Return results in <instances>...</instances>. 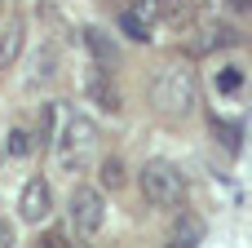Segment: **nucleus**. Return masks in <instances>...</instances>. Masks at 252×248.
I'll return each mask as SVG.
<instances>
[{
  "label": "nucleus",
  "mask_w": 252,
  "mask_h": 248,
  "mask_svg": "<svg viewBox=\"0 0 252 248\" xmlns=\"http://www.w3.org/2000/svg\"><path fill=\"white\" fill-rule=\"evenodd\" d=\"M208 89H213L217 102H239L244 89H248V71H244V62H217L213 75H208Z\"/></svg>",
  "instance_id": "obj_8"
},
{
  "label": "nucleus",
  "mask_w": 252,
  "mask_h": 248,
  "mask_svg": "<svg viewBox=\"0 0 252 248\" xmlns=\"http://www.w3.org/2000/svg\"><path fill=\"white\" fill-rule=\"evenodd\" d=\"M18 244V235H13V222L9 217H0V248H13Z\"/></svg>",
  "instance_id": "obj_17"
},
{
  "label": "nucleus",
  "mask_w": 252,
  "mask_h": 248,
  "mask_svg": "<svg viewBox=\"0 0 252 248\" xmlns=\"http://www.w3.org/2000/svg\"><path fill=\"white\" fill-rule=\"evenodd\" d=\"M115 27H120L124 40H133V44H151L155 31L164 27V0H128V4L120 9Z\"/></svg>",
  "instance_id": "obj_5"
},
{
  "label": "nucleus",
  "mask_w": 252,
  "mask_h": 248,
  "mask_svg": "<svg viewBox=\"0 0 252 248\" xmlns=\"http://www.w3.org/2000/svg\"><path fill=\"white\" fill-rule=\"evenodd\" d=\"M204 244V217L199 213H177L168 235H164V248H199Z\"/></svg>",
  "instance_id": "obj_10"
},
{
  "label": "nucleus",
  "mask_w": 252,
  "mask_h": 248,
  "mask_svg": "<svg viewBox=\"0 0 252 248\" xmlns=\"http://www.w3.org/2000/svg\"><path fill=\"white\" fill-rule=\"evenodd\" d=\"M137 191L151 209H182L186 204V173L173 160H146L137 169Z\"/></svg>",
  "instance_id": "obj_3"
},
{
  "label": "nucleus",
  "mask_w": 252,
  "mask_h": 248,
  "mask_svg": "<svg viewBox=\"0 0 252 248\" xmlns=\"http://www.w3.org/2000/svg\"><path fill=\"white\" fill-rule=\"evenodd\" d=\"M93 146H97V124L89 120V115H80V111H62V124H58V133H53V142H49V155H53V169L58 173H66V177H75L80 169H84V160L93 155Z\"/></svg>",
  "instance_id": "obj_1"
},
{
  "label": "nucleus",
  "mask_w": 252,
  "mask_h": 248,
  "mask_svg": "<svg viewBox=\"0 0 252 248\" xmlns=\"http://www.w3.org/2000/svg\"><path fill=\"white\" fill-rule=\"evenodd\" d=\"M80 84H84V102H93L102 115H120L124 102H120V89L111 84V67H97L93 62V71H84Z\"/></svg>",
  "instance_id": "obj_7"
},
{
  "label": "nucleus",
  "mask_w": 252,
  "mask_h": 248,
  "mask_svg": "<svg viewBox=\"0 0 252 248\" xmlns=\"http://www.w3.org/2000/svg\"><path fill=\"white\" fill-rule=\"evenodd\" d=\"M9 160H27L31 151H35V133L27 129V124H13L9 133H4V146H0Z\"/></svg>",
  "instance_id": "obj_14"
},
{
  "label": "nucleus",
  "mask_w": 252,
  "mask_h": 248,
  "mask_svg": "<svg viewBox=\"0 0 252 248\" xmlns=\"http://www.w3.org/2000/svg\"><path fill=\"white\" fill-rule=\"evenodd\" d=\"M230 44H235V27L213 22V18L195 22V53H217V49H230Z\"/></svg>",
  "instance_id": "obj_11"
},
{
  "label": "nucleus",
  "mask_w": 252,
  "mask_h": 248,
  "mask_svg": "<svg viewBox=\"0 0 252 248\" xmlns=\"http://www.w3.org/2000/svg\"><path fill=\"white\" fill-rule=\"evenodd\" d=\"M106 226V195L97 186H75L66 195V231L75 244H93Z\"/></svg>",
  "instance_id": "obj_4"
},
{
  "label": "nucleus",
  "mask_w": 252,
  "mask_h": 248,
  "mask_svg": "<svg viewBox=\"0 0 252 248\" xmlns=\"http://www.w3.org/2000/svg\"><path fill=\"white\" fill-rule=\"evenodd\" d=\"M22 49H27V22L13 18L0 27V71H13L22 62Z\"/></svg>",
  "instance_id": "obj_12"
},
{
  "label": "nucleus",
  "mask_w": 252,
  "mask_h": 248,
  "mask_svg": "<svg viewBox=\"0 0 252 248\" xmlns=\"http://www.w3.org/2000/svg\"><path fill=\"white\" fill-rule=\"evenodd\" d=\"M84 44L93 49V58H97V67H111V58H115V49H111V40L97 31V27H84Z\"/></svg>",
  "instance_id": "obj_16"
},
{
  "label": "nucleus",
  "mask_w": 252,
  "mask_h": 248,
  "mask_svg": "<svg viewBox=\"0 0 252 248\" xmlns=\"http://www.w3.org/2000/svg\"><path fill=\"white\" fill-rule=\"evenodd\" d=\"M0 160H4V151H0Z\"/></svg>",
  "instance_id": "obj_20"
},
{
  "label": "nucleus",
  "mask_w": 252,
  "mask_h": 248,
  "mask_svg": "<svg viewBox=\"0 0 252 248\" xmlns=\"http://www.w3.org/2000/svg\"><path fill=\"white\" fill-rule=\"evenodd\" d=\"M62 111H66L62 102H44V106H40V142H44V146L53 142V133H58V124H62Z\"/></svg>",
  "instance_id": "obj_15"
},
{
  "label": "nucleus",
  "mask_w": 252,
  "mask_h": 248,
  "mask_svg": "<svg viewBox=\"0 0 252 248\" xmlns=\"http://www.w3.org/2000/svg\"><path fill=\"white\" fill-rule=\"evenodd\" d=\"M49 213H53V186H49V177L31 173V177L22 182V191H18V222H27V226H44Z\"/></svg>",
  "instance_id": "obj_6"
},
{
  "label": "nucleus",
  "mask_w": 252,
  "mask_h": 248,
  "mask_svg": "<svg viewBox=\"0 0 252 248\" xmlns=\"http://www.w3.org/2000/svg\"><path fill=\"white\" fill-rule=\"evenodd\" d=\"M230 9H252V0H226Z\"/></svg>",
  "instance_id": "obj_19"
},
{
  "label": "nucleus",
  "mask_w": 252,
  "mask_h": 248,
  "mask_svg": "<svg viewBox=\"0 0 252 248\" xmlns=\"http://www.w3.org/2000/svg\"><path fill=\"white\" fill-rule=\"evenodd\" d=\"M128 186V164L120 160V155H106L102 164H97V191L102 195H120Z\"/></svg>",
  "instance_id": "obj_13"
},
{
  "label": "nucleus",
  "mask_w": 252,
  "mask_h": 248,
  "mask_svg": "<svg viewBox=\"0 0 252 248\" xmlns=\"http://www.w3.org/2000/svg\"><path fill=\"white\" fill-rule=\"evenodd\" d=\"M35 248H58V240H53V235H40V240H35Z\"/></svg>",
  "instance_id": "obj_18"
},
{
  "label": "nucleus",
  "mask_w": 252,
  "mask_h": 248,
  "mask_svg": "<svg viewBox=\"0 0 252 248\" xmlns=\"http://www.w3.org/2000/svg\"><path fill=\"white\" fill-rule=\"evenodd\" d=\"M53 75H58V53H53L49 44H40V49L27 58V71H22V89H27V93H44Z\"/></svg>",
  "instance_id": "obj_9"
},
{
  "label": "nucleus",
  "mask_w": 252,
  "mask_h": 248,
  "mask_svg": "<svg viewBox=\"0 0 252 248\" xmlns=\"http://www.w3.org/2000/svg\"><path fill=\"white\" fill-rule=\"evenodd\" d=\"M151 106H155L164 120H186V115H195V106H199V80H195V71L182 67V62L164 67V71L151 80Z\"/></svg>",
  "instance_id": "obj_2"
}]
</instances>
